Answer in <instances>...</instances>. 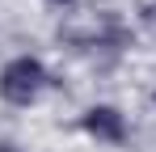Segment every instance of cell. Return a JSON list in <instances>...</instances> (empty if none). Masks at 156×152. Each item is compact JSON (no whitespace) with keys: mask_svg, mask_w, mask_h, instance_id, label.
Here are the masks:
<instances>
[{"mask_svg":"<svg viewBox=\"0 0 156 152\" xmlns=\"http://www.w3.org/2000/svg\"><path fill=\"white\" fill-rule=\"evenodd\" d=\"M47 85H51V72L34 55H17V59H9L0 68V97L9 106H34Z\"/></svg>","mask_w":156,"mask_h":152,"instance_id":"obj_1","label":"cell"},{"mask_svg":"<svg viewBox=\"0 0 156 152\" xmlns=\"http://www.w3.org/2000/svg\"><path fill=\"white\" fill-rule=\"evenodd\" d=\"M80 127H84L93 139H101V144H122V139H127V118H122V110H114V106H89V110L80 114Z\"/></svg>","mask_w":156,"mask_h":152,"instance_id":"obj_2","label":"cell"},{"mask_svg":"<svg viewBox=\"0 0 156 152\" xmlns=\"http://www.w3.org/2000/svg\"><path fill=\"white\" fill-rule=\"evenodd\" d=\"M47 4H51V9H72L76 0H47Z\"/></svg>","mask_w":156,"mask_h":152,"instance_id":"obj_3","label":"cell"},{"mask_svg":"<svg viewBox=\"0 0 156 152\" xmlns=\"http://www.w3.org/2000/svg\"><path fill=\"white\" fill-rule=\"evenodd\" d=\"M0 152H21V148H13V144H0Z\"/></svg>","mask_w":156,"mask_h":152,"instance_id":"obj_4","label":"cell"}]
</instances>
